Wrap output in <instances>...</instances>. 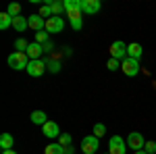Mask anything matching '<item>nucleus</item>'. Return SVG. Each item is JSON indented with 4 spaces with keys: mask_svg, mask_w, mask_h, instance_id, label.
Masks as SVG:
<instances>
[{
    "mask_svg": "<svg viewBox=\"0 0 156 154\" xmlns=\"http://www.w3.org/2000/svg\"><path fill=\"white\" fill-rule=\"evenodd\" d=\"M142 54H144V48L140 46L137 42H133V44H129V46H127V56H129V59L140 60V59H142Z\"/></svg>",
    "mask_w": 156,
    "mask_h": 154,
    "instance_id": "13",
    "label": "nucleus"
},
{
    "mask_svg": "<svg viewBox=\"0 0 156 154\" xmlns=\"http://www.w3.org/2000/svg\"><path fill=\"white\" fill-rule=\"evenodd\" d=\"M52 15L54 17H62V13H65V2H60V0H52Z\"/></svg>",
    "mask_w": 156,
    "mask_h": 154,
    "instance_id": "18",
    "label": "nucleus"
},
{
    "mask_svg": "<svg viewBox=\"0 0 156 154\" xmlns=\"http://www.w3.org/2000/svg\"><path fill=\"white\" fill-rule=\"evenodd\" d=\"M37 15H40V17H54V15H52V6H50V4H42V9H40V13H37Z\"/></svg>",
    "mask_w": 156,
    "mask_h": 154,
    "instance_id": "24",
    "label": "nucleus"
},
{
    "mask_svg": "<svg viewBox=\"0 0 156 154\" xmlns=\"http://www.w3.org/2000/svg\"><path fill=\"white\" fill-rule=\"evenodd\" d=\"M50 50H52V42H46L44 44V52H50Z\"/></svg>",
    "mask_w": 156,
    "mask_h": 154,
    "instance_id": "32",
    "label": "nucleus"
},
{
    "mask_svg": "<svg viewBox=\"0 0 156 154\" xmlns=\"http://www.w3.org/2000/svg\"><path fill=\"white\" fill-rule=\"evenodd\" d=\"M71 142H73L71 133H60V138H58V144L62 146V148H71Z\"/></svg>",
    "mask_w": 156,
    "mask_h": 154,
    "instance_id": "20",
    "label": "nucleus"
},
{
    "mask_svg": "<svg viewBox=\"0 0 156 154\" xmlns=\"http://www.w3.org/2000/svg\"><path fill=\"white\" fill-rule=\"evenodd\" d=\"M25 54L29 56V60H37L42 54H44V46H42V44H37V42H31L29 48L25 50Z\"/></svg>",
    "mask_w": 156,
    "mask_h": 154,
    "instance_id": "11",
    "label": "nucleus"
},
{
    "mask_svg": "<svg viewBox=\"0 0 156 154\" xmlns=\"http://www.w3.org/2000/svg\"><path fill=\"white\" fill-rule=\"evenodd\" d=\"M27 23H29L31 29H36V34L46 29V19H44V17H40V15H29V17H27Z\"/></svg>",
    "mask_w": 156,
    "mask_h": 154,
    "instance_id": "9",
    "label": "nucleus"
},
{
    "mask_svg": "<svg viewBox=\"0 0 156 154\" xmlns=\"http://www.w3.org/2000/svg\"><path fill=\"white\" fill-rule=\"evenodd\" d=\"M127 152V140H123L121 135H112L108 142V154H125Z\"/></svg>",
    "mask_w": 156,
    "mask_h": 154,
    "instance_id": "2",
    "label": "nucleus"
},
{
    "mask_svg": "<svg viewBox=\"0 0 156 154\" xmlns=\"http://www.w3.org/2000/svg\"><path fill=\"white\" fill-rule=\"evenodd\" d=\"M12 27H15L19 34H23L25 29L29 27V23H27V17H15V19H12Z\"/></svg>",
    "mask_w": 156,
    "mask_h": 154,
    "instance_id": "15",
    "label": "nucleus"
},
{
    "mask_svg": "<svg viewBox=\"0 0 156 154\" xmlns=\"http://www.w3.org/2000/svg\"><path fill=\"white\" fill-rule=\"evenodd\" d=\"M106 69H108V71H117V69H121V60L110 59V60L106 63Z\"/></svg>",
    "mask_w": 156,
    "mask_h": 154,
    "instance_id": "29",
    "label": "nucleus"
},
{
    "mask_svg": "<svg viewBox=\"0 0 156 154\" xmlns=\"http://www.w3.org/2000/svg\"><path fill=\"white\" fill-rule=\"evenodd\" d=\"M65 154H73V152H69V150H67V152H65Z\"/></svg>",
    "mask_w": 156,
    "mask_h": 154,
    "instance_id": "35",
    "label": "nucleus"
},
{
    "mask_svg": "<svg viewBox=\"0 0 156 154\" xmlns=\"http://www.w3.org/2000/svg\"><path fill=\"white\" fill-rule=\"evenodd\" d=\"M110 59H117V60L127 59V44L121 42V40L112 42V44H110Z\"/></svg>",
    "mask_w": 156,
    "mask_h": 154,
    "instance_id": "6",
    "label": "nucleus"
},
{
    "mask_svg": "<svg viewBox=\"0 0 156 154\" xmlns=\"http://www.w3.org/2000/svg\"><path fill=\"white\" fill-rule=\"evenodd\" d=\"M36 42H37V44H42V46H44L46 42H50V40H48V34H46V29H44V31H37V34H36Z\"/></svg>",
    "mask_w": 156,
    "mask_h": 154,
    "instance_id": "27",
    "label": "nucleus"
},
{
    "mask_svg": "<svg viewBox=\"0 0 156 154\" xmlns=\"http://www.w3.org/2000/svg\"><path fill=\"white\" fill-rule=\"evenodd\" d=\"M81 25H83V21H81V19H77V21H71V27L75 29V31H79V29H81Z\"/></svg>",
    "mask_w": 156,
    "mask_h": 154,
    "instance_id": "31",
    "label": "nucleus"
},
{
    "mask_svg": "<svg viewBox=\"0 0 156 154\" xmlns=\"http://www.w3.org/2000/svg\"><path fill=\"white\" fill-rule=\"evenodd\" d=\"M121 71L125 73L127 77H135L137 73L142 71V67H140V60L129 59V56H127V59H125L123 63H121Z\"/></svg>",
    "mask_w": 156,
    "mask_h": 154,
    "instance_id": "3",
    "label": "nucleus"
},
{
    "mask_svg": "<svg viewBox=\"0 0 156 154\" xmlns=\"http://www.w3.org/2000/svg\"><path fill=\"white\" fill-rule=\"evenodd\" d=\"M104 133H106V125H104V123H96V125H94V135L100 140Z\"/></svg>",
    "mask_w": 156,
    "mask_h": 154,
    "instance_id": "23",
    "label": "nucleus"
},
{
    "mask_svg": "<svg viewBox=\"0 0 156 154\" xmlns=\"http://www.w3.org/2000/svg\"><path fill=\"white\" fill-rule=\"evenodd\" d=\"M67 13V17L71 19V21H77V19H81V9H71V11H65Z\"/></svg>",
    "mask_w": 156,
    "mask_h": 154,
    "instance_id": "25",
    "label": "nucleus"
},
{
    "mask_svg": "<svg viewBox=\"0 0 156 154\" xmlns=\"http://www.w3.org/2000/svg\"><path fill=\"white\" fill-rule=\"evenodd\" d=\"M98 148H100V140H98L96 135H85L83 140H81V150H83V154H96Z\"/></svg>",
    "mask_w": 156,
    "mask_h": 154,
    "instance_id": "4",
    "label": "nucleus"
},
{
    "mask_svg": "<svg viewBox=\"0 0 156 154\" xmlns=\"http://www.w3.org/2000/svg\"><path fill=\"white\" fill-rule=\"evenodd\" d=\"M48 69V65H46V60L37 59V60H29V65H27V69L25 71L29 73L31 77H40V75H44V71Z\"/></svg>",
    "mask_w": 156,
    "mask_h": 154,
    "instance_id": "5",
    "label": "nucleus"
},
{
    "mask_svg": "<svg viewBox=\"0 0 156 154\" xmlns=\"http://www.w3.org/2000/svg\"><path fill=\"white\" fill-rule=\"evenodd\" d=\"M62 29H65L62 17H50V19H46V31L48 34H60Z\"/></svg>",
    "mask_w": 156,
    "mask_h": 154,
    "instance_id": "8",
    "label": "nucleus"
},
{
    "mask_svg": "<svg viewBox=\"0 0 156 154\" xmlns=\"http://www.w3.org/2000/svg\"><path fill=\"white\" fill-rule=\"evenodd\" d=\"M46 65H48V71L50 73H58L60 71V63H58V60H54V59L46 60Z\"/></svg>",
    "mask_w": 156,
    "mask_h": 154,
    "instance_id": "26",
    "label": "nucleus"
},
{
    "mask_svg": "<svg viewBox=\"0 0 156 154\" xmlns=\"http://www.w3.org/2000/svg\"><path fill=\"white\" fill-rule=\"evenodd\" d=\"M106 154H108V152H106Z\"/></svg>",
    "mask_w": 156,
    "mask_h": 154,
    "instance_id": "36",
    "label": "nucleus"
},
{
    "mask_svg": "<svg viewBox=\"0 0 156 154\" xmlns=\"http://www.w3.org/2000/svg\"><path fill=\"white\" fill-rule=\"evenodd\" d=\"M42 131H44L46 138H60V127H58V123H54V121H48L42 127Z\"/></svg>",
    "mask_w": 156,
    "mask_h": 154,
    "instance_id": "12",
    "label": "nucleus"
},
{
    "mask_svg": "<svg viewBox=\"0 0 156 154\" xmlns=\"http://www.w3.org/2000/svg\"><path fill=\"white\" fill-rule=\"evenodd\" d=\"M11 25H12V17L9 13H2L0 15V29H9Z\"/></svg>",
    "mask_w": 156,
    "mask_h": 154,
    "instance_id": "19",
    "label": "nucleus"
},
{
    "mask_svg": "<svg viewBox=\"0 0 156 154\" xmlns=\"http://www.w3.org/2000/svg\"><path fill=\"white\" fill-rule=\"evenodd\" d=\"M62 2H65V11H71V9H81L83 0H62Z\"/></svg>",
    "mask_w": 156,
    "mask_h": 154,
    "instance_id": "22",
    "label": "nucleus"
},
{
    "mask_svg": "<svg viewBox=\"0 0 156 154\" xmlns=\"http://www.w3.org/2000/svg\"><path fill=\"white\" fill-rule=\"evenodd\" d=\"M31 123H34V125H42V127H44V125L48 123V115H46L44 110H34V113H31Z\"/></svg>",
    "mask_w": 156,
    "mask_h": 154,
    "instance_id": "14",
    "label": "nucleus"
},
{
    "mask_svg": "<svg viewBox=\"0 0 156 154\" xmlns=\"http://www.w3.org/2000/svg\"><path fill=\"white\" fill-rule=\"evenodd\" d=\"M127 146L131 148L133 152H137V150H144L146 146V140L142 133H137V131H131L129 135H127Z\"/></svg>",
    "mask_w": 156,
    "mask_h": 154,
    "instance_id": "7",
    "label": "nucleus"
},
{
    "mask_svg": "<svg viewBox=\"0 0 156 154\" xmlns=\"http://www.w3.org/2000/svg\"><path fill=\"white\" fill-rule=\"evenodd\" d=\"M12 144H15V140H12L11 133H2L0 135V148L2 150H12Z\"/></svg>",
    "mask_w": 156,
    "mask_h": 154,
    "instance_id": "16",
    "label": "nucleus"
},
{
    "mask_svg": "<svg viewBox=\"0 0 156 154\" xmlns=\"http://www.w3.org/2000/svg\"><path fill=\"white\" fill-rule=\"evenodd\" d=\"M6 13L11 15L12 19H15V17H21V15H19V13H21V4H17V2H12V4H9V9H6Z\"/></svg>",
    "mask_w": 156,
    "mask_h": 154,
    "instance_id": "21",
    "label": "nucleus"
},
{
    "mask_svg": "<svg viewBox=\"0 0 156 154\" xmlns=\"http://www.w3.org/2000/svg\"><path fill=\"white\" fill-rule=\"evenodd\" d=\"M2 154H17L15 150H2Z\"/></svg>",
    "mask_w": 156,
    "mask_h": 154,
    "instance_id": "33",
    "label": "nucleus"
},
{
    "mask_svg": "<svg viewBox=\"0 0 156 154\" xmlns=\"http://www.w3.org/2000/svg\"><path fill=\"white\" fill-rule=\"evenodd\" d=\"M27 65H29V56L25 54V52H12L11 56H9V67H11L12 71H21V69H27Z\"/></svg>",
    "mask_w": 156,
    "mask_h": 154,
    "instance_id": "1",
    "label": "nucleus"
},
{
    "mask_svg": "<svg viewBox=\"0 0 156 154\" xmlns=\"http://www.w3.org/2000/svg\"><path fill=\"white\" fill-rule=\"evenodd\" d=\"M144 150H146L148 154H156V142H146Z\"/></svg>",
    "mask_w": 156,
    "mask_h": 154,
    "instance_id": "30",
    "label": "nucleus"
},
{
    "mask_svg": "<svg viewBox=\"0 0 156 154\" xmlns=\"http://www.w3.org/2000/svg\"><path fill=\"white\" fill-rule=\"evenodd\" d=\"M65 152H67V148H62L60 144H48L44 150V154H65Z\"/></svg>",
    "mask_w": 156,
    "mask_h": 154,
    "instance_id": "17",
    "label": "nucleus"
},
{
    "mask_svg": "<svg viewBox=\"0 0 156 154\" xmlns=\"http://www.w3.org/2000/svg\"><path fill=\"white\" fill-rule=\"evenodd\" d=\"M133 154H148L146 150H137V152H133Z\"/></svg>",
    "mask_w": 156,
    "mask_h": 154,
    "instance_id": "34",
    "label": "nucleus"
},
{
    "mask_svg": "<svg viewBox=\"0 0 156 154\" xmlns=\"http://www.w3.org/2000/svg\"><path fill=\"white\" fill-rule=\"evenodd\" d=\"M100 0H83L81 2V13H85V15H96L98 11H100Z\"/></svg>",
    "mask_w": 156,
    "mask_h": 154,
    "instance_id": "10",
    "label": "nucleus"
},
{
    "mask_svg": "<svg viewBox=\"0 0 156 154\" xmlns=\"http://www.w3.org/2000/svg\"><path fill=\"white\" fill-rule=\"evenodd\" d=\"M15 48H17V52H25V50H27V48H29V44H27V42H25L23 38H19V40H17V42H15Z\"/></svg>",
    "mask_w": 156,
    "mask_h": 154,
    "instance_id": "28",
    "label": "nucleus"
}]
</instances>
